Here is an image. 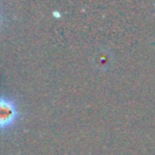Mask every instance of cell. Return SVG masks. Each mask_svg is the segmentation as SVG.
Wrapping results in <instances>:
<instances>
[{"label": "cell", "instance_id": "6da1fadb", "mask_svg": "<svg viewBox=\"0 0 155 155\" xmlns=\"http://www.w3.org/2000/svg\"><path fill=\"white\" fill-rule=\"evenodd\" d=\"M18 108L15 99L0 96V131L11 128L18 120Z\"/></svg>", "mask_w": 155, "mask_h": 155}]
</instances>
